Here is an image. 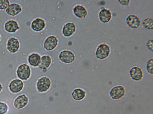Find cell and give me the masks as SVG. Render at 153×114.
I'll return each instance as SVG.
<instances>
[{"mask_svg": "<svg viewBox=\"0 0 153 114\" xmlns=\"http://www.w3.org/2000/svg\"><path fill=\"white\" fill-rule=\"evenodd\" d=\"M9 5L10 2L8 0H0V10L6 9Z\"/></svg>", "mask_w": 153, "mask_h": 114, "instance_id": "obj_24", "label": "cell"}, {"mask_svg": "<svg viewBox=\"0 0 153 114\" xmlns=\"http://www.w3.org/2000/svg\"><path fill=\"white\" fill-rule=\"evenodd\" d=\"M146 69L149 74H153V59L151 58L147 61L146 64Z\"/></svg>", "mask_w": 153, "mask_h": 114, "instance_id": "obj_22", "label": "cell"}, {"mask_svg": "<svg viewBox=\"0 0 153 114\" xmlns=\"http://www.w3.org/2000/svg\"><path fill=\"white\" fill-rule=\"evenodd\" d=\"M2 89H3L2 86V84H1V83H0V93H1V91H2Z\"/></svg>", "mask_w": 153, "mask_h": 114, "instance_id": "obj_27", "label": "cell"}, {"mask_svg": "<svg viewBox=\"0 0 153 114\" xmlns=\"http://www.w3.org/2000/svg\"><path fill=\"white\" fill-rule=\"evenodd\" d=\"M74 14L76 18L79 19L85 18L88 15V12L87 9L84 5L78 4L73 8Z\"/></svg>", "mask_w": 153, "mask_h": 114, "instance_id": "obj_13", "label": "cell"}, {"mask_svg": "<svg viewBox=\"0 0 153 114\" xmlns=\"http://www.w3.org/2000/svg\"><path fill=\"white\" fill-rule=\"evenodd\" d=\"M130 77L135 81H140L143 79L144 73L141 68L139 66H132L129 71Z\"/></svg>", "mask_w": 153, "mask_h": 114, "instance_id": "obj_7", "label": "cell"}, {"mask_svg": "<svg viewBox=\"0 0 153 114\" xmlns=\"http://www.w3.org/2000/svg\"><path fill=\"white\" fill-rule=\"evenodd\" d=\"M144 28L149 30H152L153 28V19L151 18L145 19L143 22Z\"/></svg>", "mask_w": 153, "mask_h": 114, "instance_id": "obj_21", "label": "cell"}, {"mask_svg": "<svg viewBox=\"0 0 153 114\" xmlns=\"http://www.w3.org/2000/svg\"><path fill=\"white\" fill-rule=\"evenodd\" d=\"M126 22L128 27L133 29L139 28L141 25V20L136 15H128L126 18Z\"/></svg>", "mask_w": 153, "mask_h": 114, "instance_id": "obj_6", "label": "cell"}, {"mask_svg": "<svg viewBox=\"0 0 153 114\" xmlns=\"http://www.w3.org/2000/svg\"><path fill=\"white\" fill-rule=\"evenodd\" d=\"M51 62V58L50 56L43 55L41 57L38 68L41 70H46L50 67Z\"/></svg>", "mask_w": 153, "mask_h": 114, "instance_id": "obj_18", "label": "cell"}, {"mask_svg": "<svg viewBox=\"0 0 153 114\" xmlns=\"http://www.w3.org/2000/svg\"><path fill=\"white\" fill-rule=\"evenodd\" d=\"M147 46L149 50L151 51L153 50V40L152 39H150L148 41L147 43Z\"/></svg>", "mask_w": 153, "mask_h": 114, "instance_id": "obj_26", "label": "cell"}, {"mask_svg": "<svg viewBox=\"0 0 153 114\" xmlns=\"http://www.w3.org/2000/svg\"><path fill=\"white\" fill-rule=\"evenodd\" d=\"M9 110V107L6 103L0 102V114H6Z\"/></svg>", "mask_w": 153, "mask_h": 114, "instance_id": "obj_23", "label": "cell"}, {"mask_svg": "<svg viewBox=\"0 0 153 114\" xmlns=\"http://www.w3.org/2000/svg\"><path fill=\"white\" fill-rule=\"evenodd\" d=\"M1 36H0V40H1Z\"/></svg>", "mask_w": 153, "mask_h": 114, "instance_id": "obj_28", "label": "cell"}, {"mask_svg": "<svg viewBox=\"0 0 153 114\" xmlns=\"http://www.w3.org/2000/svg\"><path fill=\"white\" fill-rule=\"evenodd\" d=\"M45 27V21L43 19L39 18L34 19L31 23V29L35 32H40L43 31Z\"/></svg>", "mask_w": 153, "mask_h": 114, "instance_id": "obj_15", "label": "cell"}, {"mask_svg": "<svg viewBox=\"0 0 153 114\" xmlns=\"http://www.w3.org/2000/svg\"><path fill=\"white\" fill-rule=\"evenodd\" d=\"M17 77L21 80L27 81L30 77V68L26 64L20 65L18 67L17 72Z\"/></svg>", "mask_w": 153, "mask_h": 114, "instance_id": "obj_2", "label": "cell"}, {"mask_svg": "<svg viewBox=\"0 0 153 114\" xmlns=\"http://www.w3.org/2000/svg\"><path fill=\"white\" fill-rule=\"evenodd\" d=\"M59 40L56 36H50L46 38L44 43V48L48 51H52L57 47Z\"/></svg>", "mask_w": 153, "mask_h": 114, "instance_id": "obj_8", "label": "cell"}, {"mask_svg": "<svg viewBox=\"0 0 153 114\" xmlns=\"http://www.w3.org/2000/svg\"><path fill=\"white\" fill-rule=\"evenodd\" d=\"M126 89L123 86L117 85L112 88L109 92L111 98L113 100H119L124 97L126 94Z\"/></svg>", "mask_w": 153, "mask_h": 114, "instance_id": "obj_4", "label": "cell"}, {"mask_svg": "<svg viewBox=\"0 0 153 114\" xmlns=\"http://www.w3.org/2000/svg\"><path fill=\"white\" fill-rule=\"evenodd\" d=\"M24 83L22 81L19 79L12 80L9 83V88L11 93L17 94L20 93L23 89Z\"/></svg>", "mask_w": 153, "mask_h": 114, "instance_id": "obj_10", "label": "cell"}, {"mask_svg": "<svg viewBox=\"0 0 153 114\" xmlns=\"http://www.w3.org/2000/svg\"><path fill=\"white\" fill-rule=\"evenodd\" d=\"M117 2L122 6L127 7L129 6L131 1L130 0H119L117 1Z\"/></svg>", "mask_w": 153, "mask_h": 114, "instance_id": "obj_25", "label": "cell"}, {"mask_svg": "<svg viewBox=\"0 0 153 114\" xmlns=\"http://www.w3.org/2000/svg\"><path fill=\"white\" fill-rule=\"evenodd\" d=\"M20 44L18 39L15 37H11L8 39L7 48L9 52L15 53L20 49Z\"/></svg>", "mask_w": 153, "mask_h": 114, "instance_id": "obj_11", "label": "cell"}, {"mask_svg": "<svg viewBox=\"0 0 153 114\" xmlns=\"http://www.w3.org/2000/svg\"><path fill=\"white\" fill-rule=\"evenodd\" d=\"M59 58L61 62L67 64L73 63L76 60L74 53L69 50H64L59 53Z\"/></svg>", "mask_w": 153, "mask_h": 114, "instance_id": "obj_5", "label": "cell"}, {"mask_svg": "<svg viewBox=\"0 0 153 114\" xmlns=\"http://www.w3.org/2000/svg\"><path fill=\"white\" fill-rule=\"evenodd\" d=\"M5 30L10 33H13L20 29L17 22L14 20H10L5 23Z\"/></svg>", "mask_w": 153, "mask_h": 114, "instance_id": "obj_17", "label": "cell"}, {"mask_svg": "<svg viewBox=\"0 0 153 114\" xmlns=\"http://www.w3.org/2000/svg\"><path fill=\"white\" fill-rule=\"evenodd\" d=\"M22 11L21 5L16 3H13L10 5L7 8L5 12L10 16L14 17L19 15Z\"/></svg>", "mask_w": 153, "mask_h": 114, "instance_id": "obj_16", "label": "cell"}, {"mask_svg": "<svg viewBox=\"0 0 153 114\" xmlns=\"http://www.w3.org/2000/svg\"><path fill=\"white\" fill-rule=\"evenodd\" d=\"M110 46L106 43H102L97 47L95 52V56L97 59L101 60L106 59L111 53Z\"/></svg>", "mask_w": 153, "mask_h": 114, "instance_id": "obj_1", "label": "cell"}, {"mask_svg": "<svg viewBox=\"0 0 153 114\" xmlns=\"http://www.w3.org/2000/svg\"><path fill=\"white\" fill-rule=\"evenodd\" d=\"M28 101V97L25 94L21 95L15 99L13 104L16 109H21L26 106Z\"/></svg>", "mask_w": 153, "mask_h": 114, "instance_id": "obj_14", "label": "cell"}, {"mask_svg": "<svg viewBox=\"0 0 153 114\" xmlns=\"http://www.w3.org/2000/svg\"><path fill=\"white\" fill-rule=\"evenodd\" d=\"M76 26L74 23H67L63 27L62 34L65 37H70L74 34L76 32Z\"/></svg>", "mask_w": 153, "mask_h": 114, "instance_id": "obj_12", "label": "cell"}, {"mask_svg": "<svg viewBox=\"0 0 153 114\" xmlns=\"http://www.w3.org/2000/svg\"><path fill=\"white\" fill-rule=\"evenodd\" d=\"M112 18V13L110 9L103 8L98 13V18L101 22L107 24L110 22Z\"/></svg>", "mask_w": 153, "mask_h": 114, "instance_id": "obj_9", "label": "cell"}, {"mask_svg": "<svg viewBox=\"0 0 153 114\" xmlns=\"http://www.w3.org/2000/svg\"><path fill=\"white\" fill-rule=\"evenodd\" d=\"M86 96L85 91L80 88H76L72 93V96L74 100L80 101L84 99Z\"/></svg>", "mask_w": 153, "mask_h": 114, "instance_id": "obj_19", "label": "cell"}, {"mask_svg": "<svg viewBox=\"0 0 153 114\" xmlns=\"http://www.w3.org/2000/svg\"><path fill=\"white\" fill-rule=\"evenodd\" d=\"M51 81L48 77H43L39 78L36 83L37 90L39 93H43L50 89Z\"/></svg>", "mask_w": 153, "mask_h": 114, "instance_id": "obj_3", "label": "cell"}, {"mask_svg": "<svg viewBox=\"0 0 153 114\" xmlns=\"http://www.w3.org/2000/svg\"><path fill=\"white\" fill-rule=\"evenodd\" d=\"M41 56L37 53H33L28 58V63L31 66L37 67L39 65L41 59Z\"/></svg>", "mask_w": 153, "mask_h": 114, "instance_id": "obj_20", "label": "cell"}]
</instances>
